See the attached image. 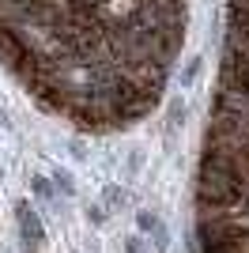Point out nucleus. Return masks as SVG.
Here are the masks:
<instances>
[{"mask_svg":"<svg viewBox=\"0 0 249 253\" xmlns=\"http://www.w3.org/2000/svg\"><path fill=\"white\" fill-rule=\"evenodd\" d=\"M15 219H19V234H23V242H27V253H38L42 242H45L42 223H38V211H34L31 204H19V208H15Z\"/></svg>","mask_w":249,"mask_h":253,"instance_id":"obj_1","label":"nucleus"},{"mask_svg":"<svg viewBox=\"0 0 249 253\" xmlns=\"http://www.w3.org/2000/svg\"><path fill=\"white\" fill-rule=\"evenodd\" d=\"M136 223H140V231H147V234H151V238H155L159 246L166 242V231H163V223H159L155 215H151V211H140V215H136Z\"/></svg>","mask_w":249,"mask_h":253,"instance_id":"obj_2","label":"nucleus"},{"mask_svg":"<svg viewBox=\"0 0 249 253\" xmlns=\"http://www.w3.org/2000/svg\"><path fill=\"white\" fill-rule=\"evenodd\" d=\"M181 117H185V102H181V98H174V102H170V125H181Z\"/></svg>","mask_w":249,"mask_h":253,"instance_id":"obj_3","label":"nucleus"}]
</instances>
